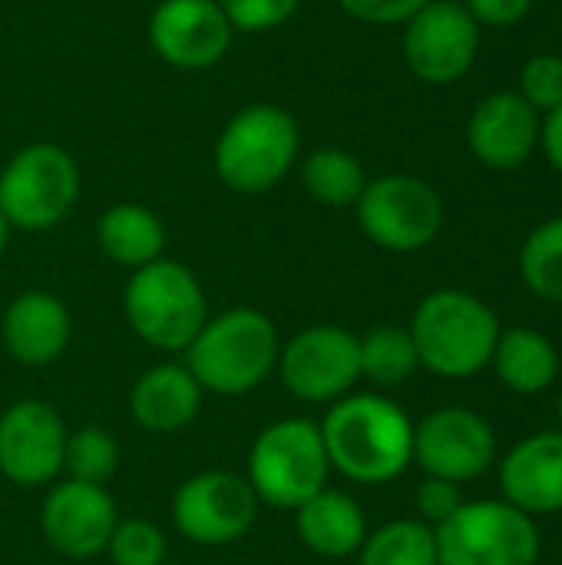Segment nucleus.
<instances>
[{"mask_svg": "<svg viewBox=\"0 0 562 565\" xmlns=\"http://www.w3.org/2000/svg\"><path fill=\"white\" fill-rule=\"evenodd\" d=\"M318 430L331 473L358 487L394 483L414 463V420L397 401L378 391L328 404Z\"/></svg>", "mask_w": 562, "mask_h": 565, "instance_id": "1", "label": "nucleus"}, {"mask_svg": "<svg viewBox=\"0 0 562 565\" xmlns=\"http://www.w3.org/2000/svg\"><path fill=\"white\" fill-rule=\"evenodd\" d=\"M282 338L275 321L258 308H229L209 315L192 344L182 351L185 367L205 394L245 397L278 367Z\"/></svg>", "mask_w": 562, "mask_h": 565, "instance_id": "2", "label": "nucleus"}, {"mask_svg": "<svg viewBox=\"0 0 562 565\" xmlns=\"http://www.w3.org/2000/svg\"><path fill=\"white\" fill-rule=\"evenodd\" d=\"M411 338L427 367L447 381H467L490 367L500 341V318L487 301L460 288H437L414 308Z\"/></svg>", "mask_w": 562, "mask_h": 565, "instance_id": "3", "label": "nucleus"}, {"mask_svg": "<svg viewBox=\"0 0 562 565\" xmlns=\"http://www.w3.org/2000/svg\"><path fill=\"white\" fill-rule=\"evenodd\" d=\"M301 156L298 119L275 103H252L238 109L212 146L219 182L238 195L272 192L295 169Z\"/></svg>", "mask_w": 562, "mask_h": 565, "instance_id": "4", "label": "nucleus"}, {"mask_svg": "<svg viewBox=\"0 0 562 565\" xmlns=\"http://www.w3.org/2000/svg\"><path fill=\"white\" fill-rule=\"evenodd\" d=\"M123 318L142 344L162 354H182L209 321L205 288L189 265L162 255L129 271L123 285Z\"/></svg>", "mask_w": 562, "mask_h": 565, "instance_id": "5", "label": "nucleus"}, {"mask_svg": "<svg viewBox=\"0 0 562 565\" xmlns=\"http://www.w3.org/2000/svg\"><path fill=\"white\" fill-rule=\"evenodd\" d=\"M262 507L295 513L308 497L328 487L331 463L315 420L282 417L258 430L248 447L245 473Z\"/></svg>", "mask_w": 562, "mask_h": 565, "instance_id": "6", "label": "nucleus"}, {"mask_svg": "<svg viewBox=\"0 0 562 565\" xmlns=\"http://www.w3.org/2000/svg\"><path fill=\"white\" fill-rule=\"evenodd\" d=\"M83 172L56 142H26L0 169V212L10 228L50 232L76 209Z\"/></svg>", "mask_w": 562, "mask_h": 565, "instance_id": "7", "label": "nucleus"}, {"mask_svg": "<svg viewBox=\"0 0 562 565\" xmlns=\"http://www.w3.org/2000/svg\"><path fill=\"white\" fill-rule=\"evenodd\" d=\"M437 565H537L540 530L507 500H467L434 530Z\"/></svg>", "mask_w": 562, "mask_h": 565, "instance_id": "8", "label": "nucleus"}, {"mask_svg": "<svg viewBox=\"0 0 562 565\" xmlns=\"http://www.w3.org/2000/svg\"><path fill=\"white\" fill-rule=\"evenodd\" d=\"M258 497L235 470H202L172 493L169 516L176 533L199 550H225L245 540L258 520Z\"/></svg>", "mask_w": 562, "mask_h": 565, "instance_id": "9", "label": "nucleus"}, {"mask_svg": "<svg viewBox=\"0 0 562 565\" xmlns=\"http://www.w3.org/2000/svg\"><path fill=\"white\" fill-rule=\"evenodd\" d=\"M361 232L384 252L411 255L427 248L444 228V202L417 175L391 172L364 185L354 205Z\"/></svg>", "mask_w": 562, "mask_h": 565, "instance_id": "10", "label": "nucleus"}, {"mask_svg": "<svg viewBox=\"0 0 562 565\" xmlns=\"http://www.w3.org/2000/svg\"><path fill=\"white\" fill-rule=\"evenodd\" d=\"M275 374L295 401L335 404L361 381L358 334L341 324H308L282 344Z\"/></svg>", "mask_w": 562, "mask_h": 565, "instance_id": "11", "label": "nucleus"}, {"mask_svg": "<svg viewBox=\"0 0 562 565\" xmlns=\"http://www.w3.org/2000/svg\"><path fill=\"white\" fill-rule=\"evenodd\" d=\"M66 424L46 401L23 397L0 414V477L20 490H40L63 477Z\"/></svg>", "mask_w": 562, "mask_h": 565, "instance_id": "12", "label": "nucleus"}, {"mask_svg": "<svg viewBox=\"0 0 562 565\" xmlns=\"http://www.w3.org/2000/svg\"><path fill=\"white\" fill-rule=\"evenodd\" d=\"M480 23L457 0H427L404 30L407 70L434 86L457 83L477 60Z\"/></svg>", "mask_w": 562, "mask_h": 565, "instance_id": "13", "label": "nucleus"}, {"mask_svg": "<svg viewBox=\"0 0 562 565\" xmlns=\"http://www.w3.org/2000/svg\"><path fill=\"white\" fill-rule=\"evenodd\" d=\"M497 460L494 427L470 407H437L414 424V463L437 480L470 483Z\"/></svg>", "mask_w": 562, "mask_h": 565, "instance_id": "14", "label": "nucleus"}, {"mask_svg": "<svg viewBox=\"0 0 562 565\" xmlns=\"http://www.w3.org/2000/svg\"><path fill=\"white\" fill-rule=\"evenodd\" d=\"M146 36L166 66L202 73L225 60L235 30L219 0H159L149 13Z\"/></svg>", "mask_w": 562, "mask_h": 565, "instance_id": "15", "label": "nucleus"}, {"mask_svg": "<svg viewBox=\"0 0 562 565\" xmlns=\"http://www.w3.org/2000/svg\"><path fill=\"white\" fill-rule=\"evenodd\" d=\"M119 523V507L106 487L60 477L40 503V533L66 563H83L106 553Z\"/></svg>", "mask_w": 562, "mask_h": 565, "instance_id": "16", "label": "nucleus"}, {"mask_svg": "<svg viewBox=\"0 0 562 565\" xmlns=\"http://www.w3.org/2000/svg\"><path fill=\"white\" fill-rule=\"evenodd\" d=\"M73 338V315L66 301L43 288H26L10 298L0 315V344L20 367L56 364Z\"/></svg>", "mask_w": 562, "mask_h": 565, "instance_id": "17", "label": "nucleus"}, {"mask_svg": "<svg viewBox=\"0 0 562 565\" xmlns=\"http://www.w3.org/2000/svg\"><path fill=\"white\" fill-rule=\"evenodd\" d=\"M500 490L527 516L562 513V434L543 430L523 437L500 460Z\"/></svg>", "mask_w": 562, "mask_h": 565, "instance_id": "18", "label": "nucleus"}, {"mask_svg": "<svg viewBox=\"0 0 562 565\" xmlns=\"http://www.w3.org/2000/svg\"><path fill=\"white\" fill-rule=\"evenodd\" d=\"M540 139L537 109L520 93H494L487 96L467 126L470 152L487 169H517L530 159Z\"/></svg>", "mask_w": 562, "mask_h": 565, "instance_id": "19", "label": "nucleus"}, {"mask_svg": "<svg viewBox=\"0 0 562 565\" xmlns=\"http://www.w3.org/2000/svg\"><path fill=\"white\" fill-rule=\"evenodd\" d=\"M205 391L182 361L152 364L129 387V417L146 434H179L202 411Z\"/></svg>", "mask_w": 562, "mask_h": 565, "instance_id": "20", "label": "nucleus"}, {"mask_svg": "<svg viewBox=\"0 0 562 565\" xmlns=\"http://www.w3.org/2000/svg\"><path fill=\"white\" fill-rule=\"evenodd\" d=\"M295 533L308 553L321 559H348L358 556L371 530L351 493L325 487L295 510Z\"/></svg>", "mask_w": 562, "mask_h": 565, "instance_id": "21", "label": "nucleus"}, {"mask_svg": "<svg viewBox=\"0 0 562 565\" xmlns=\"http://www.w3.org/2000/svg\"><path fill=\"white\" fill-rule=\"evenodd\" d=\"M99 252L119 268H142L166 255V225L142 202H116L96 222Z\"/></svg>", "mask_w": 562, "mask_h": 565, "instance_id": "22", "label": "nucleus"}, {"mask_svg": "<svg viewBox=\"0 0 562 565\" xmlns=\"http://www.w3.org/2000/svg\"><path fill=\"white\" fill-rule=\"evenodd\" d=\"M494 371L500 384L520 397L543 394L560 377V351L537 328H507L494 348Z\"/></svg>", "mask_w": 562, "mask_h": 565, "instance_id": "23", "label": "nucleus"}, {"mask_svg": "<svg viewBox=\"0 0 562 565\" xmlns=\"http://www.w3.org/2000/svg\"><path fill=\"white\" fill-rule=\"evenodd\" d=\"M305 192L325 209H354L364 185L371 182L361 159L341 146L311 149L298 166Z\"/></svg>", "mask_w": 562, "mask_h": 565, "instance_id": "24", "label": "nucleus"}, {"mask_svg": "<svg viewBox=\"0 0 562 565\" xmlns=\"http://www.w3.org/2000/svg\"><path fill=\"white\" fill-rule=\"evenodd\" d=\"M358 344H361V377H368L381 391L401 387L421 371L414 338L401 324H378L368 334H361Z\"/></svg>", "mask_w": 562, "mask_h": 565, "instance_id": "25", "label": "nucleus"}, {"mask_svg": "<svg viewBox=\"0 0 562 565\" xmlns=\"http://www.w3.org/2000/svg\"><path fill=\"white\" fill-rule=\"evenodd\" d=\"M358 565H437L434 530L421 520H391L368 533Z\"/></svg>", "mask_w": 562, "mask_h": 565, "instance_id": "26", "label": "nucleus"}, {"mask_svg": "<svg viewBox=\"0 0 562 565\" xmlns=\"http://www.w3.org/2000/svg\"><path fill=\"white\" fill-rule=\"evenodd\" d=\"M119 470V444L109 430L96 424H83L76 430H66L63 447V477L106 487Z\"/></svg>", "mask_w": 562, "mask_h": 565, "instance_id": "27", "label": "nucleus"}, {"mask_svg": "<svg viewBox=\"0 0 562 565\" xmlns=\"http://www.w3.org/2000/svg\"><path fill=\"white\" fill-rule=\"evenodd\" d=\"M520 275L537 298L562 305V218L533 228L520 252Z\"/></svg>", "mask_w": 562, "mask_h": 565, "instance_id": "28", "label": "nucleus"}, {"mask_svg": "<svg viewBox=\"0 0 562 565\" xmlns=\"http://www.w3.org/2000/svg\"><path fill=\"white\" fill-rule=\"evenodd\" d=\"M166 553H169L166 533L142 516H129V520L119 516L106 543V556L113 565H162L169 563Z\"/></svg>", "mask_w": 562, "mask_h": 565, "instance_id": "29", "label": "nucleus"}, {"mask_svg": "<svg viewBox=\"0 0 562 565\" xmlns=\"http://www.w3.org/2000/svg\"><path fill=\"white\" fill-rule=\"evenodd\" d=\"M235 33H268L285 26L301 0H219Z\"/></svg>", "mask_w": 562, "mask_h": 565, "instance_id": "30", "label": "nucleus"}, {"mask_svg": "<svg viewBox=\"0 0 562 565\" xmlns=\"http://www.w3.org/2000/svg\"><path fill=\"white\" fill-rule=\"evenodd\" d=\"M520 96L533 106V109H560L562 106V56L553 53H540L523 66L520 76Z\"/></svg>", "mask_w": 562, "mask_h": 565, "instance_id": "31", "label": "nucleus"}, {"mask_svg": "<svg viewBox=\"0 0 562 565\" xmlns=\"http://www.w3.org/2000/svg\"><path fill=\"white\" fill-rule=\"evenodd\" d=\"M464 493L460 483L450 480H437V477H424L417 493H414V507H417V520L427 523L431 530H437L441 523H447L460 507H464Z\"/></svg>", "mask_w": 562, "mask_h": 565, "instance_id": "32", "label": "nucleus"}, {"mask_svg": "<svg viewBox=\"0 0 562 565\" xmlns=\"http://www.w3.org/2000/svg\"><path fill=\"white\" fill-rule=\"evenodd\" d=\"M427 0H338V7L361 23H407Z\"/></svg>", "mask_w": 562, "mask_h": 565, "instance_id": "33", "label": "nucleus"}, {"mask_svg": "<svg viewBox=\"0 0 562 565\" xmlns=\"http://www.w3.org/2000/svg\"><path fill=\"white\" fill-rule=\"evenodd\" d=\"M533 0H467V13L487 26H513L527 17Z\"/></svg>", "mask_w": 562, "mask_h": 565, "instance_id": "34", "label": "nucleus"}, {"mask_svg": "<svg viewBox=\"0 0 562 565\" xmlns=\"http://www.w3.org/2000/svg\"><path fill=\"white\" fill-rule=\"evenodd\" d=\"M540 139H543V149H547L550 162L562 172V106L547 116V126H540Z\"/></svg>", "mask_w": 562, "mask_h": 565, "instance_id": "35", "label": "nucleus"}, {"mask_svg": "<svg viewBox=\"0 0 562 565\" xmlns=\"http://www.w3.org/2000/svg\"><path fill=\"white\" fill-rule=\"evenodd\" d=\"M10 222L3 218V212H0V258H3V252H7V245H10Z\"/></svg>", "mask_w": 562, "mask_h": 565, "instance_id": "36", "label": "nucleus"}, {"mask_svg": "<svg viewBox=\"0 0 562 565\" xmlns=\"http://www.w3.org/2000/svg\"><path fill=\"white\" fill-rule=\"evenodd\" d=\"M556 417H560V434H562V394H560V404H556Z\"/></svg>", "mask_w": 562, "mask_h": 565, "instance_id": "37", "label": "nucleus"}, {"mask_svg": "<svg viewBox=\"0 0 562 565\" xmlns=\"http://www.w3.org/2000/svg\"><path fill=\"white\" fill-rule=\"evenodd\" d=\"M162 565H176V563H162Z\"/></svg>", "mask_w": 562, "mask_h": 565, "instance_id": "38", "label": "nucleus"}]
</instances>
